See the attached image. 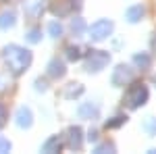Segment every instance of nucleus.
<instances>
[{"mask_svg": "<svg viewBox=\"0 0 156 154\" xmlns=\"http://www.w3.org/2000/svg\"><path fill=\"white\" fill-rule=\"evenodd\" d=\"M15 119H17V125H19L21 129H27V127H31V123H34L31 110H29L27 106H19V108H17V115H15Z\"/></svg>", "mask_w": 156, "mask_h": 154, "instance_id": "0eeeda50", "label": "nucleus"}, {"mask_svg": "<svg viewBox=\"0 0 156 154\" xmlns=\"http://www.w3.org/2000/svg\"><path fill=\"white\" fill-rule=\"evenodd\" d=\"M77 115L81 119H85V121H94V119L100 117V108H98V104H94V102H83V104L79 106V110H77Z\"/></svg>", "mask_w": 156, "mask_h": 154, "instance_id": "423d86ee", "label": "nucleus"}, {"mask_svg": "<svg viewBox=\"0 0 156 154\" xmlns=\"http://www.w3.org/2000/svg\"><path fill=\"white\" fill-rule=\"evenodd\" d=\"M81 127H69V131H67V146L69 148H73V150H77V148H81Z\"/></svg>", "mask_w": 156, "mask_h": 154, "instance_id": "6e6552de", "label": "nucleus"}, {"mask_svg": "<svg viewBox=\"0 0 156 154\" xmlns=\"http://www.w3.org/2000/svg\"><path fill=\"white\" fill-rule=\"evenodd\" d=\"M71 31H73V36H75V38L83 36V31H85L83 19H73V21H71Z\"/></svg>", "mask_w": 156, "mask_h": 154, "instance_id": "4468645a", "label": "nucleus"}, {"mask_svg": "<svg viewBox=\"0 0 156 154\" xmlns=\"http://www.w3.org/2000/svg\"><path fill=\"white\" fill-rule=\"evenodd\" d=\"M62 150V140H60L58 135H52V138H48L46 142L42 144V152H60Z\"/></svg>", "mask_w": 156, "mask_h": 154, "instance_id": "9b49d317", "label": "nucleus"}, {"mask_svg": "<svg viewBox=\"0 0 156 154\" xmlns=\"http://www.w3.org/2000/svg\"><path fill=\"white\" fill-rule=\"evenodd\" d=\"M81 92H83V85H81V83H71V88L65 92V96H67V98H73V96H79Z\"/></svg>", "mask_w": 156, "mask_h": 154, "instance_id": "6ab92c4d", "label": "nucleus"}, {"mask_svg": "<svg viewBox=\"0 0 156 154\" xmlns=\"http://www.w3.org/2000/svg\"><path fill=\"white\" fill-rule=\"evenodd\" d=\"M127 121L125 115H117V117H112L110 121H106V129H115V127H121L123 123Z\"/></svg>", "mask_w": 156, "mask_h": 154, "instance_id": "f3484780", "label": "nucleus"}, {"mask_svg": "<svg viewBox=\"0 0 156 154\" xmlns=\"http://www.w3.org/2000/svg\"><path fill=\"white\" fill-rule=\"evenodd\" d=\"M96 154H104V152H115V146L112 144H100L96 150H94Z\"/></svg>", "mask_w": 156, "mask_h": 154, "instance_id": "412c9836", "label": "nucleus"}, {"mask_svg": "<svg viewBox=\"0 0 156 154\" xmlns=\"http://www.w3.org/2000/svg\"><path fill=\"white\" fill-rule=\"evenodd\" d=\"M144 15H146V9L142 6V4H133V6H129V9L125 11V17H127L129 23H137Z\"/></svg>", "mask_w": 156, "mask_h": 154, "instance_id": "9d476101", "label": "nucleus"}, {"mask_svg": "<svg viewBox=\"0 0 156 154\" xmlns=\"http://www.w3.org/2000/svg\"><path fill=\"white\" fill-rule=\"evenodd\" d=\"M87 140L90 142H98V131H90L87 133Z\"/></svg>", "mask_w": 156, "mask_h": 154, "instance_id": "393cba45", "label": "nucleus"}, {"mask_svg": "<svg viewBox=\"0 0 156 154\" xmlns=\"http://www.w3.org/2000/svg\"><path fill=\"white\" fill-rule=\"evenodd\" d=\"M4 123H6V108L0 104V127H2Z\"/></svg>", "mask_w": 156, "mask_h": 154, "instance_id": "b1692460", "label": "nucleus"}, {"mask_svg": "<svg viewBox=\"0 0 156 154\" xmlns=\"http://www.w3.org/2000/svg\"><path fill=\"white\" fill-rule=\"evenodd\" d=\"M108 60H110L108 52H104V50H92L87 54V59H85V69L90 73H98L108 65Z\"/></svg>", "mask_w": 156, "mask_h": 154, "instance_id": "7ed1b4c3", "label": "nucleus"}, {"mask_svg": "<svg viewBox=\"0 0 156 154\" xmlns=\"http://www.w3.org/2000/svg\"><path fill=\"white\" fill-rule=\"evenodd\" d=\"M40 36H42V31H40V29H31V31L27 34V40H29L31 44H37V42H40Z\"/></svg>", "mask_w": 156, "mask_h": 154, "instance_id": "4be33fe9", "label": "nucleus"}, {"mask_svg": "<svg viewBox=\"0 0 156 154\" xmlns=\"http://www.w3.org/2000/svg\"><path fill=\"white\" fill-rule=\"evenodd\" d=\"M152 46H154V50H156V36H154V40H152Z\"/></svg>", "mask_w": 156, "mask_h": 154, "instance_id": "bb28decb", "label": "nucleus"}, {"mask_svg": "<svg viewBox=\"0 0 156 154\" xmlns=\"http://www.w3.org/2000/svg\"><path fill=\"white\" fill-rule=\"evenodd\" d=\"M65 63L62 60H58V59H52L48 63V75L50 77H54V79H60L62 75H65Z\"/></svg>", "mask_w": 156, "mask_h": 154, "instance_id": "1a4fd4ad", "label": "nucleus"}, {"mask_svg": "<svg viewBox=\"0 0 156 154\" xmlns=\"http://www.w3.org/2000/svg\"><path fill=\"white\" fill-rule=\"evenodd\" d=\"M87 34H90L87 38H90L92 42H102V40H106V38L112 34V21L100 19V21H96V23L87 29Z\"/></svg>", "mask_w": 156, "mask_h": 154, "instance_id": "20e7f679", "label": "nucleus"}, {"mask_svg": "<svg viewBox=\"0 0 156 154\" xmlns=\"http://www.w3.org/2000/svg\"><path fill=\"white\" fill-rule=\"evenodd\" d=\"M146 100H148V88L142 81L133 83L125 94V102L129 104V108H140L142 104H146Z\"/></svg>", "mask_w": 156, "mask_h": 154, "instance_id": "f03ea898", "label": "nucleus"}, {"mask_svg": "<svg viewBox=\"0 0 156 154\" xmlns=\"http://www.w3.org/2000/svg\"><path fill=\"white\" fill-rule=\"evenodd\" d=\"M27 13H29V17H31V19L40 17V15L44 13V0H36V2H34V6H31V9H27Z\"/></svg>", "mask_w": 156, "mask_h": 154, "instance_id": "2eb2a0df", "label": "nucleus"}, {"mask_svg": "<svg viewBox=\"0 0 156 154\" xmlns=\"http://www.w3.org/2000/svg\"><path fill=\"white\" fill-rule=\"evenodd\" d=\"M6 152H11V142L0 135V154H6Z\"/></svg>", "mask_w": 156, "mask_h": 154, "instance_id": "5701e85b", "label": "nucleus"}, {"mask_svg": "<svg viewBox=\"0 0 156 154\" xmlns=\"http://www.w3.org/2000/svg\"><path fill=\"white\" fill-rule=\"evenodd\" d=\"M144 131L150 135H156V117H148L144 121Z\"/></svg>", "mask_w": 156, "mask_h": 154, "instance_id": "a211bd4d", "label": "nucleus"}, {"mask_svg": "<svg viewBox=\"0 0 156 154\" xmlns=\"http://www.w3.org/2000/svg\"><path fill=\"white\" fill-rule=\"evenodd\" d=\"M133 77H135V71H133L129 65H119V67L112 71L110 81H112V85H117V88H123V85L131 83Z\"/></svg>", "mask_w": 156, "mask_h": 154, "instance_id": "39448f33", "label": "nucleus"}, {"mask_svg": "<svg viewBox=\"0 0 156 154\" xmlns=\"http://www.w3.org/2000/svg\"><path fill=\"white\" fill-rule=\"evenodd\" d=\"M67 59H69V60L81 59V50H79V48H75V46H69V48H67Z\"/></svg>", "mask_w": 156, "mask_h": 154, "instance_id": "aec40b11", "label": "nucleus"}, {"mask_svg": "<svg viewBox=\"0 0 156 154\" xmlns=\"http://www.w3.org/2000/svg\"><path fill=\"white\" fill-rule=\"evenodd\" d=\"M15 19H17V15L12 11L0 13V29H11L12 25H15Z\"/></svg>", "mask_w": 156, "mask_h": 154, "instance_id": "f8f14e48", "label": "nucleus"}, {"mask_svg": "<svg viewBox=\"0 0 156 154\" xmlns=\"http://www.w3.org/2000/svg\"><path fill=\"white\" fill-rule=\"evenodd\" d=\"M48 34L52 38H60L62 36V25H60L58 21H50L48 23Z\"/></svg>", "mask_w": 156, "mask_h": 154, "instance_id": "dca6fc26", "label": "nucleus"}, {"mask_svg": "<svg viewBox=\"0 0 156 154\" xmlns=\"http://www.w3.org/2000/svg\"><path fill=\"white\" fill-rule=\"evenodd\" d=\"M4 60H6L9 69L15 75H21L31 65V52L21 46H17V44H11V46L4 48Z\"/></svg>", "mask_w": 156, "mask_h": 154, "instance_id": "f257e3e1", "label": "nucleus"}, {"mask_svg": "<svg viewBox=\"0 0 156 154\" xmlns=\"http://www.w3.org/2000/svg\"><path fill=\"white\" fill-rule=\"evenodd\" d=\"M133 63L142 69V71H146V69H150V65H152V59H150V54H146V52H142V54H135L133 56Z\"/></svg>", "mask_w": 156, "mask_h": 154, "instance_id": "ddd939ff", "label": "nucleus"}, {"mask_svg": "<svg viewBox=\"0 0 156 154\" xmlns=\"http://www.w3.org/2000/svg\"><path fill=\"white\" fill-rule=\"evenodd\" d=\"M36 85H37V90H42V92L46 90V83H44V81H40V79L36 81Z\"/></svg>", "mask_w": 156, "mask_h": 154, "instance_id": "a878e982", "label": "nucleus"}]
</instances>
